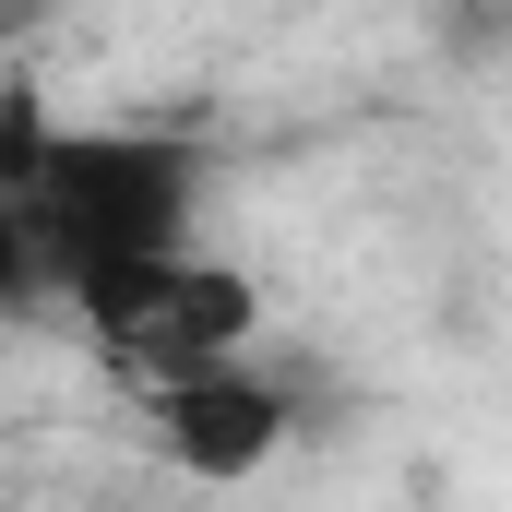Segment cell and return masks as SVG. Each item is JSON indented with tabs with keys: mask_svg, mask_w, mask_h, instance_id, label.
Returning <instances> with one entry per match:
<instances>
[{
	"mask_svg": "<svg viewBox=\"0 0 512 512\" xmlns=\"http://www.w3.org/2000/svg\"><path fill=\"white\" fill-rule=\"evenodd\" d=\"M191 191L203 167L167 131H36V108H12V286H72L84 262L179 251Z\"/></svg>",
	"mask_w": 512,
	"mask_h": 512,
	"instance_id": "1",
	"label": "cell"
},
{
	"mask_svg": "<svg viewBox=\"0 0 512 512\" xmlns=\"http://www.w3.org/2000/svg\"><path fill=\"white\" fill-rule=\"evenodd\" d=\"M120 358L143 370H203V358H239L262 322V286L239 262H203L191 239L179 251H131V262H84L72 286H60Z\"/></svg>",
	"mask_w": 512,
	"mask_h": 512,
	"instance_id": "2",
	"label": "cell"
},
{
	"mask_svg": "<svg viewBox=\"0 0 512 512\" xmlns=\"http://www.w3.org/2000/svg\"><path fill=\"white\" fill-rule=\"evenodd\" d=\"M155 441H167L191 477H251L262 453L286 441V393H274V382H239L227 358H203V370H155Z\"/></svg>",
	"mask_w": 512,
	"mask_h": 512,
	"instance_id": "3",
	"label": "cell"
}]
</instances>
